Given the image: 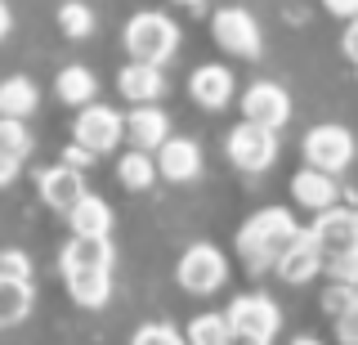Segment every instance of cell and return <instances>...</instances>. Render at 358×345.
Segmentation results:
<instances>
[{
    "label": "cell",
    "mask_w": 358,
    "mask_h": 345,
    "mask_svg": "<svg viewBox=\"0 0 358 345\" xmlns=\"http://www.w3.org/2000/svg\"><path fill=\"white\" fill-rule=\"evenodd\" d=\"M296 238H300V225L291 220V211L264 206V211H255V216L242 225L238 251H242V260L251 265V274H260V269H273L278 255H282Z\"/></svg>",
    "instance_id": "cell-1"
},
{
    "label": "cell",
    "mask_w": 358,
    "mask_h": 345,
    "mask_svg": "<svg viewBox=\"0 0 358 345\" xmlns=\"http://www.w3.org/2000/svg\"><path fill=\"white\" fill-rule=\"evenodd\" d=\"M179 50V27L157 9H143L126 23V54L139 63H166Z\"/></svg>",
    "instance_id": "cell-2"
},
{
    "label": "cell",
    "mask_w": 358,
    "mask_h": 345,
    "mask_svg": "<svg viewBox=\"0 0 358 345\" xmlns=\"http://www.w3.org/2000/svg\"><path fill=\"white\" fill-rule=\"evenodd\" d=\"M179 287L193 296H210L224 287V278H229V260H224L220 247H210V242H197V247H188L184 255H179Z\"/></svg>",
    "instance_id": "cell-3"
},
{
    "label": "cell",
    "mask_w": 358,
    "mask_h": 345,
    "mask_svg": "<svg viewBox=\"0 0 358 345\" xmlns=\"http://www.w3.org/2000/svg\"><path fill=\"white\" fill-rule=\"evenodd\" d=\"M278 157V139L268 126H255V121H242V126L229 130V162L238 171H268Z\"/></svg>",
    "instance_id": "cell-4"
},
{
    "label": "cell",
    "mask_w": 358,
    "mask_h": 345,
    "mask_svg": "<svg viewBox=\"0 0 358 345\" xmlns=\"http://www.w3.org/2000/svg\"><path fill=\"white\" fill-rule=\"evenodd\" d=\"M126 135V117L108 104H85L76 113V143L90 153H112Z\"/></svg>",
    "instance_id": "cell-5"
},
{
    "label": "cell",
    "mask_w": 358,
    "mask_h": 345,
    "mask_svg": "<svg viewBox=\"0 0 358 345\" xmlns=\"http://www.w3.org/2000/svg\"><path fill=\"white\" fill-rule=\"evenodd\" d=\"M224 318H229V328H233L238 341H264V345L278 332V323H282L278 318V305L268 296H238Z\"/></svg>",
    "instance_id": "cell-6"
},
{
    "label": "cell",
    "mask_w": 358,
    "mask_h": 345,
    "mask_svg": "<svg viewBox=\"0 0 358 345\" xmlns=\"http://www.w3.org/2000/svg\"><path fill=\"white\" fill-rule=\"evenodd\" d=\"M305 162L318 166V171H345L354 162V135L345 126H313L305 135Z\"/></svg>",
    "instance_id": "cell-7"
},
{
    "label": "cell",
    "mask_w": 358,
    "mask_h": 345,
    "mask_svg": "<svg viewBox=\"0 0 358 345\" xmlns=\"http://www.w3.org/2000/svg\"><path fill=\"white\" fill-rule=\"evenodd\" d=\"M210 31H215L220 50L224 54H238V59H260V27H255V18L246 14V9H220L215 18H210Z\"/></svg>",
    "instance_id": "cell-8"
},
{
    "label": "cell",
    "mask_w": 358,
    "mask_h": 345,
    "mask_svg": "<svg viewBox=\"0 0 358 345\" xmlns=\"http://www.w3.org/2000/svg\"><path fill=\"white\" fill-rule=\"evenodd\" d=\"M242 113H246V121H255V126L278 130V126H287V117H291V99H287L282 85L255 81L251 90L242 94Z\"/></svg>",
    "instance_id": "cell-9"
},
{
    "label": "cell",
    "mask_w": 358,
    "mask_h": 345,
    "mask_svg": "<svg viewBox=\"0 0 358 345\" xmlns=\"http://www.w3.org/2000/svg\"><path fill=\"white\" fill-rule=\"evenodd\" d=\"M59 269H63V278L67 274H81V269H112V242H108V233H72V242L63 247Z\"/></svg>",
    "instance_id": "cell-10"
},
{
    "label": "cell",
    "mask_w": 358,
    "mask_h": 345,
    "mask_svg": "<svg viewBox=\"0 0 358 345\" xmlns=\"http://www.w3.org/2000/svg\"><path fill=\"white\" fill-rule=\"evenodd\" d=\"M309 238L318 242V251H322V260H331V255H341V251H350L358 247V233H354V211H318V225L309 229Z\"/></svg>",
    "instance_id": "cell-11"
},
{
    "label": "cell",
    "mask_w": 358,
    "mask_h": 345,
    "mask_svg": "<svg viewBox=\"0 0 358 345\" xmlns=\"http://www.w3.org/2000/svg\"><path fill=\"white\" fill-rule=\"evenodd\" d=\"M201 171V148L193 139H171L166 135V143L157 148V175L171 184H184V180H197Z\"/></svg>",
    "instance_id": "cell-12"
},
{
    "label": "cell",
    "mask_w": 358,
    "mask_h": 345,
    "mask_svg": "<svg viewBox=\"0 0 358 345\" xmlns=\"http://www.w3.org/2000/svg\"><path fill=\"white\" fill-rule=\"evenodd\" d=\"M117 90L130 99V104H157L166 94V76H162V63H126L117 76Z\"/></svg>",
    "instance_id": "cell-13"
},
{
    "label": "cell",
    "mask_w": 358,
    "mask_h": 345,
    "mask_svg": "<svg viewBox=\"0 0 358 345\" xmlns=\"http://www.w3.org/2000/svg\"><path fill=\"white\" fill-rule=\"evenodd\" d=\"M81 193H85L81 166H54V171L41 175V197H45V206L63 211V216L76 206V197H81Z\"/></svg>",
    "instance_id": "cell-14"
},
{
    "label": "cell",
    "mask_w": 358,
    "mask_h": 345,
    "mask_svg": "<svg viewBox=\"0 0 358 345\" xmlns=\"http://www.w3.org/2000/svg\"><path fill=\"white\" fill-rule=\"evenodd\" d=\"M273 269L282 274V283H309V278L322 269V251H318V242H313L309 233H300V238L291 242L282 255H278Z\"/></svg>",
    "instance_id": "cell-15"
},
{
    "label": "cell",
    "mask_w": 358,
    "mask_h": 345,
    "mask_svg": "<svg viewBox=\"0 0 358 345\" xmlns=\"http://www.w3.org/2000/svg\"><path fill=\"white\" fill-rule=\"evenodd\" d=\"M126 135L134 148H143V153H157L166 143V135H171V121H166L162 108H152V104H139L134 113L126 117Z\"/></svg>",
    "instance_id": "cell-16"
},
{
    "label": "cell",
    "mask_w": 358,
    "mask_h": 345,
    "mask_svg": "<svg viewBox=\"0 0 358 345\" xmlns=\"http://www.w3.org/2000/svg\"><path fill=\"white\" fill-rule=\"evenodd\" d=\"M188 90L201 108H224L233 99V72L220 68V63H206V68H197L188 76Z\"/></svg>",
    "instance_id": "cell-17"
},
{
    "label": "cell",
    "mask_w": 358,
    "mask_h": 345,
    "mask_svg": "<svg viewBox=\"0 0 358 345\" xmlns=\"http://www.w3.org/2000/svg\"><path fill=\"white\" fill-rule=\"evenodd\" d=\"M291 197L309 211H327L336 202V180L327 171H318V166H305V171L291 180Z\"/></svg>",
    "instance_id": "cell-18"
},
{
    "label": "cell",
    "mask_w": 358,
    "mask_h": 345,
    "mask_svg": "<svg viewBox=\"0 0 358 345\" xmlns=\"http://www.w3.org/2000/svg\"><path fill=\"white\" fill-rule=\"evenodd\" d=\"M67 292H72L76 305L103 309L108 296H112V269H81V274H67Z\"/></svg>",
    "instance_id": "cell-19"
},
{
    "label": "cell",
    "mask_w": 358,
    "mask_h": 345,
    "mask_svg": "<svg viewBox=\"0 0 358 345\" xmlns=\"http://www.w3.org/2000/svg\"><path fill=\"white\" fill-rule=\"evenodd\" d=\"M31 314V278L0 274V328H14Z\"/></svg>",
    "instance_id": "cell-20"
},
{
    "label": "cell",
    "mask_w": 358,
    "mask_h": 345,
    "mask_svg": "<svg viewBox=\"0 0 358 345\" xmlns=\"http://www.w3.org/2000/svg\"><path fill=\"white\" fill-rule=\"evenodd\" d=\"M67 220H72V233H112V206L94 193L76 197V206L67 211Z\"/></svg>",
    "instance_id": "cell-21"
},
{
    "label": "cell",
    "mask_w": 358,
    "mask_h": 345,
    "mask_svg": "<svg viewBox=\"0 0 358 345\" xmlns=\"http://www.w3.org/2000/svg\"><path fill=\"white\" fill-rule=\"evenodd\" d=\"M41 104L36 85L27 81V76H9V81H0V117H31Z\"/></svg>",
    "instance_id": "cell-22"
},
{
    "label": "cell",
    "mask_w": 358,
    "mask_h": 345,
    "mask_svg": "<svg viewBox=\"0 0 358 345\" xmlns=\"http://www.w3.org/2000/svg\"><path fill=\"white\" fill-rule=\"evenodd\" d=\"M54 90H59L63 104H72V108H85V104H94V72L90 68H63L59 72V81H54Z\"/></svg>",
    "instance_id": "cell-23"
},
{
    "label": "cell",
    "mask_w": 358,
    "mask_h": 345,
    "mask_svg": "<svg viewBox=\"0 0 358 345\" xmlns=\"http://www.w3.org/2000/svg\"><path fill=\"white\" fill-rule=\"evenodd\" d=\"M117 180L126 188H134V193H143V188H152V180H157V162L143 148H134L117 162Z\"/></svg>",
    "instance_id": "cell-24"
},
{
    "label": "cell",
    "mask_w": 358,
    "mask_h": 345,
    "mask_svg": "<svg viewBox=\"0 0 358 345\" xmlns=\"http://www.w3.org/2000/svg\"><path fill=\"white\" fill-rule=\"evenodd\" d=\"M188 345H233L238 337H233V328H229V318L224 314H197L193 323H188Z\"/></svg>",
    "instance_id": "cell-25"
},
{
    "label": "cell",
    "mask_w": 358,
    "mask_h": 345,
    "mask_svg": "<svg viewBox=\"0 0 358 345\" xmlns=\"http://www.w3.org/2000/svg\"><path fill=\"white\" fill-rule=\"evenodd\" d=\"M0 153H9V157H27L31 153V135L27 126H22V117H0Z\"/></svg>",
    "instance_id": "cell-26"
},
{
    "label": "cell",
    "mask_w": 358,
    "mask_h": 345,
    "mask_svg": "<svg viewBox=\"0 0 358 345\" xmlns=\"http://www.w3.org/2000/svg\"><path fill=\"white\" fill-rule=\"evenodd\" d=\"M59 27L67 31V36H90L94 31V14H90V5H81V0H67V5L59 9Z\"/></svg>",
    "instance_id": "cell-27"
},
{
    "label": "cell",
    "mask_w": 358,
    "mask_h": 345,
    "mask_svg": "<svg viewBox=\"0 0 358 345\" xmlns=\"http://www.w3.org/2000/svg\"><path fill=\"white\" fill-rule=\"evenodd\" d=\"M322 269H327L336 283H345V287H358V247L350 251H341V255H331V260H322Z\"/></svg>",
    "instance_id": "cell-28"
},
{
    "label": "cell",
    "mask_w": 358,
    "mask_h": 345,
    "mask_svg": "<svg viewBox=\"0 0 358 345\" xmlns=\"http://www.w3.org/2000/svg\"><path fill=\"white\" fill-rule=\"evenodd\" d=\"M130 345H188V341L179 337L175 328H166V323H148V328L134 332V341H130Z\"/></svg>",
    "instance_id": "cell-29"
},
{
    "label": "cell",
    "mask_w": 358,
    "mask_h": 345,
    "mask_svg": "<svg viewBox=\"0 0 358 345\" xmlns=\"http://www.w3.org/2000/svg\"><path fill=\"white\" fill-rule=\"evenodd\" d=\"M336 337H341L345 345H358V292H354V300L336 314Z\"/></svg>",
    "instance_id": "cell-30"
},
{
    "label": "cell",
    "mask_w": 358,
    "mask_h": 345,
    "mask_svg": "<svg viewBox=\"0 0 358 345\" xmlns=\"http://www.w3.org/2000/svg\"><path fill=\"white\" fill-rule=\"evenodd\" d=\"M354 292H358V287H345V283H336L331 292L322 296V309H327V314L336 318V314H341V309H345V305H350V300H354Z\"/></svg>",
    "instance_id": "cell-31"
},
{
    "label": "cell",
    "mask_w": 358,
    "mask_h": 345,
    "mask_svg": "<svg viewBox=\"0 0 358 345\" xmlns=\"http://www.w3.org/2000/svg\"><path fill=\"white\" fill-rule=\"evenodd\" d=\"M0 274H14V278H31V260L22 251H0Z\"/></svg>",
    "instance_id": "cell-32"
},
{
    "label": "cell",
    "mask_w": 358,
    "mask_h": 345,
    "mask_svg": "<svg viewBox=\"0 0 358 345\" xmlns=\"http://www.w3.org/2000/svg\"><path fill=\"white\" fill-rule=\"evenodd\" d=\"M327 5V14L336 18H358V0H322Z\"/></svg>",
    "instance_id": "cell-33"
},
{
    "label": "cell",
    "mask_w": 358,
    "mask_h": 345,
    "mask_svg": "<svg viewBox=\"0 0 358 345\" xmlns=\"http://www.w3.org/2000/svg\"><path fill=\"white\" fill-rule=\"evenodd\" d=\"M18 180V157H9V153H0V188Z\"/></svg>",
    "instance_id": "cell-34"
},
{
    "label": "cell",
    "mask_w": 358,
    "mask_h": 345,
    "mask_svg": "<svg viewBox=\"0 0 358 345\" xmlns=\"http://www.w3.org/2000/svg\"><path fill=\"white\" fill-rule=\"evenodd\" d=\"M345 54H350V63L358 68V18H350V27H345Z\"/></svg>",
    "instance_id": "cell-35"
},
{
    "label": "cell",
    "mask_w": 358,
    "mask_h": 345,
    "mask_svg": "<svg viewBox=\"0 0 358 345\" xmlns=\"http://www.w3.org/2000/svg\"><path fill=\"white\" fill-rule=\"evenodd\" d=\"M90 157H94V153L81 148V143H72V148L63 153V162H67V166H90Z\"/></svg>",
    "instance_id": "cell-36"
},
{
    "label": "cell",
    "mask_w": 358,
    "mask_h": 345,
    "mask_svg": "<svg viewBox=\"0 0 358 345\" xmlns=\"http://www.w3.org/2000/svg\"><path fill=\"white\" fill-rule=\"evenodd\" d=\"M9 27H14V14H9V5H5V0H0V41L9 36Z\"/></svg>",
    "instance_id": "cell-37"
},
{
    "label": "cell",
    "mask_w": 358,
    "mask_h": 345,
    "mask_svg": "<svg viewBox=\"0 0 358 345\" xmlns=\"http://www.w3.org/2000/svg\"><path fill=\"white\" fill-rule=\"evenodd\" d=\"M291 345H318V341H309V337H305V341H291Z\"/></svg>",
    "instance_id": "cell-38"
},
{
    "label": "cell",
    "mask_w": 358,
    "mask_h": 345,
    "mask_svg": "<svg viewBox=\"0 0 358 345\" xmlns=\"http://www.w3.org/2000/svg\"><path fill=\"white\" fill-rule=\"evenodd\" d=\"M179 5H201V0H179Z\"/></svg>",
    "instance_id": "cell-39"
},
{
    "label": "cell",
    "mask_w": 358,
    "mask_h": 345,
    "mask_svg": "<svg viewBox=\"0 0 358 345\" xmlns=\"http://www.w3.org/2000/svg\"><path fill=\"white\" fill-rule=\"evenodd\" d=\"M354 233H358V211H354Z\"/></svg>",
    "instance_id": "cell-40"
}]
</instances>
